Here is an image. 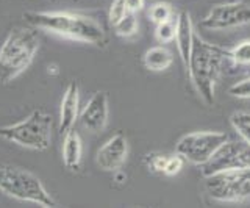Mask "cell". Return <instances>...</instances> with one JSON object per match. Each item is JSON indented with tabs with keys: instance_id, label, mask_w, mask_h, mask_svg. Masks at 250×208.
I'll use <instances>...</instances> for the list:
<instances>
[{
	"instance_id": "1",
	"label": "cell",
	"mask_w": 250,
	"mask_h": 208,
	"mask_svg": "<svg viewBox=\"0 0 250 208\" xmlns=\"http://www.w3.org/2000/svg\"><path fill=\"white\" fill-rule=\"evenodd\" d=\"M31 27L44 30L69 40L88 42L92 45H105V30L96 19L69 11H27L23 14Z\"/></svg>"
},
{
	"instance_id": "2",
	"label": "cell",
	"mask_w": 250,
	"mask_h": 208,
	"mask_svg": "<svg viewBox=\"0 0 250 208\" xmlns=\"http://www.w3.org/2000/svg\"><path fill=\"white\" fill-rule=\"evenodd\" d=\"M225 61H230L229 50L203 41L194 32L189 63L186 69L195 91L208 105L214 104V86Z\"/></svg>"
},
{
	"instance_id": "3",
	"label": "cell",
	"mask_w": 250,
	"mask_h": 208,
	"mask_svg": "<svg viewBox=\"0 0 250 208\" xmlns=\"http://www.w3.org/2000/svg\"><path fill=\"white\" fill-rule=\"evenodd\" d=\"M39 38L31 28H14L0 47V84H8L31 64Z\"/></svg>"
},
{
	"instance_id": "4",
	"label": "cell",
	"mask_w": 250,
	"mask_h": 208,
	"mask_svg": "<svg viewBox=\"0 0 250 208\" xmlns=\"http://www.w3.org/2000/svg\"><path fill=\"white\" fill-rule=\"evenodd\" d=\"M0 192L21 202L36 204L44 208L58 207L50 192L45 189L42 182L27 169L10 165L0 166Z\"/></svg>"
},
{
	"instance_id": "5",
	"label": "cell",
	"mask_w": 250,
	"mask_h": 208,
	"mask_svg": "<svg viewBox=\"0 0 250 208\" xmlns=\"http://www.w3.org/2000/svg\"><path fill=\"white\" fill-rule=\"evenodd\" d=\"M0 138L23 149L44 152L52 144V118L42 110H35L14 124L0 127Z\"/></svg>"
},
{
	"instance_id": "6",
	"label": "cell",
	"mask_w": 250,
	"mask_h": 208,
	"mask_svg": "<svg viewBox=\"0 0 250 208\" xmlns=\"http://www.w3.org/2000/svg\"><path fill=\"white\" fill-rule=\"evenodd\" d=\"M205 179L209 197L219 202H242L250 197V167L222 171Z\"/></svg>"
},
{
	"instance_id": "7",
	"label": "cell",
	"mask_w": 250,
	"mask_h": 208,
	"mask_svg": "<svg viewBox=\"0 0 250 208\" xmlns=\"http://www.w3.org/2000/svg\"><path fill=\"white\" fill-rule=\"evenodd\" d=\"M227 140L229 136L222 132H194L180 138L175 150L185 158V161L202 166Z\"/></svg>"
},
{
	"instance_id": "8",
	"label": "cell",
	"mask_w": 250,
	"mask_h": 208,
	"mask_svg": "<svg viewBox=\"0 0 250 208\" xmlns=\"http://www.w3.org/2000/svg\"><path fill=\"white\" fill-rule=\"evenodd\" d=\"M247 167H250V144L244 140H227L213 153V157L200 166L203 177Z\"/></svg>"
},
{
	"instance_id": "9",
	"label": "cell",
	"mask_w": 250,
	"mask_h": 208,
	"mask_svg": "<svg viewBox=\"0 0 250 208\" xmlns=\"http://www.w3.org/2000/svg\"><path fill=\"white\" fill-rule=\"evenodd\" d=\"M250 24V5L239 2H225L216 5L200 21L207 30H227Z\"/></svg>"
},
{
	"instance_id": "10",
	"label": "cell",
	"mask_w": 250,
	"mask_h": 208,
	"mask_svg": "<svg viewBox=\"0 0 250 208\" xmlns=\"http://www.w3.org/2000/svg\"><path fill=\"white\" fill-rule=\"evenodd\" d=\"M108 114H109L108 96L105 92H96L88 100V104L83 106L78 119H80L82 127L88 130V132L99 133L108 124Z\"/></svg>"
},
{
	"instance_id": "11",
	"label": "cell",
	"mask_w": 250,
	"mask_h": 208,
	"mask_svg": "<svg viewBox=\"0 0 250 208\" xmlns=\"http://www.w3.org/2000/svg\"><path fill=\"white\" fill-rule=\"evenodd\" d=\"M128 155V144L122 133H116L97 150V165L106 172H116L125 163Z\"/></svg>"
},
{
	"instance_id": "12",
	"label": "cell",
	"mask_w": 250,
	"mask_h": 208,
	"mask_svg": "<svg viewBox=\"0 0 250 208\" xmlns=\"http://www.w3.org/2000/svg\"><path fill=\"white\" fill-rule=\"evenodd\" d=\"M78 106H80V91L77 83H69L61 99L60 108V132L66 133L70 128H74L78 119Z\"/></svg>"
},
{
	"instance_id": "13",
	"label": "cell",
	"mask_w": 250,
	"mask_h": 208,
	"mask_svg": "<svg viewBox=\"0 0 250 208\" xmlns=\"http://www.w3.org/2000/svg\"><path fill=\"white\" fill-rule=\"evenodd\" d=\"M192 38H194V27L189 13L182 11L177 18V32H175V41H177V49L180 53L185 67L189 63V55H191V47H192Z\"/></svg>"
},
{
	"instance_id": "14",
	"label": "cell",
	"mask_w": 250,
	"mask_h": 208,
	"mask_svg": "<svg viewBox=\"0 0 250 208\" xmlns=\"http://www.w3.org/2000/svg\"><path fill=\"white\" fill-rule=\"evenodd\" d=\"M62 163L70 171H77L82 163L83 155V144L82 138L74 128H70L69 132L64 133V140H62Z\"/></svg>"
},
{
	"instance_id": "15",
	"label": "cell",
	"mask_w": 250,
	"mask_h": 208,
	"mask_svg": "<svg viewBox=\"0 0 250 208\" xmlns=\"http://www.w3.org/2000/svg\"><path fill=\"white\" fill-rule=\"evenodd\" d=\"M172 60H174L172 53L163 45H155V47H150L144 53V66L148 71L155 72L166 71L172 64Z\"/></svg>"
},
{
	"instance_id": "16",
	"label": "cell",
	"mask_w": 250,
	"mask_h": 208,
	"mask_svg": "<svg viewBox=\"0 0 250 208\" xmlns=\"http://www.w3.org/2000/svg\"><path fill=\"white\" fill-rule=\"evenodd\" d=\"M114 32L117 36L121 38H131L138 33V19H136V13L127 11L124 14V18L121 21H117L113 25Z\"/></svg>"
},
{
	"instance_id": "17",
	"label": "cell",
	"mask_w": 250,
	"mask_h": 208,
	"mask_svg": "<svg viewBox=\"0 0 250 208\" xmlns=\"http://www.w3.org/2000/svg\"><path fill=\"white\" fill-rule=\"evenodd\" d=\"M230 124L242 140L250 144V113L247 111L233 113L230 116Z\"/></svg>"
},
{
	"instance_id": "18",
	"label": "cell",
	"mask_w": 250,
	"mask_h": 208,
	"mask_svg": "<svg viewBox=\"0 0 250 208\" xmlns=\"http://www.w3.org/2000/svg\"><path fill=\"white\" fill-rule=\"evenodd\" d=\"M230 53V61L233 64L238 66H249L250 64V40L241 41L239 44H236L231 50H229Z\"/></svg>"
},
{
	"instance_id": "19",
	"label": "cell",
	"mask_w": 250,
	"mask_h": 208,
	"mask_svg": "<svg viewBox=\"0 0 250 208\" xmlns=\"http://www.w3.org/2000/svg\"><path fill=\"white\" fill-rule=\"evenodd\" d=\"M175 32H177V21H164L156 24L155 28V38L163 44H167L175 40Z\"/></svg>"
},
{
	"instance_id": "20",
	"label": "cell",
	"mask_w": 250,
	"mask_h": 208,
	"mask_svg": "<svg viewBox=\"0 0 250 208\" xmlns=\"http://www.w3.org/2000/svg\"><path fill=\"white\" fill-rule=\"evenodd\" d=\"M148 18L152 19L155 24H160V22L169 21L172 19V8L167 3H155L150 6V11H148Z\"/></svg>"
},
{
	"instance_id": "21",
	"label": "cell",
	"mask_w": 250,
	"mask_h": 208,
	"mask_svg": "<svg viewBox=\"0 0 250 208\" xmlns=\"http://www.w3.org/2000/svg\"><path fill=\"white\" fill-rule=\"evenodd\" d=\"M167 157L169 155H166V153H150V155L146 157V165L152 172L163 174L164 172V166H166V161H167Z\"/></svg>"
},
{
	"instance_id": "22",
	"label": "cell",
	"mask_w": 250,
	"mask_h": 208,
	"mask_svg": "<svg viewBox=\"0 0 250 208\" xmlns=\"http://www.w3.org/2000/svg\"><path fill=\"white\" fill-rule=\"evenodd\" d=\"M183 165H185V158L177 153V155H169L167 157V161H166V166H164V175H177L180 171L183 169Z\"/></svg>"
},
{
	"instance_id": "23",
	"label": "cell",
	"mask_w": 250,
	"mask_h": 208,
	"mask_svg": "<svg viewBox=\"0 0 250 208\" xmlns=\"http://www.w3.org/2000/svg\"><path fill=\"white\" fill-rule=\"evenodd\" d=\"M229 94L238 99H250V77L231 84L229 88Z\"/></svg>"
},
{
	"instance_id": "24",
	"label": "cell",
	"mask_w": 250,
	"mask_h": 208,
	"mask_svg": "<svg viewBox=\"0 0 250 208\" xmlns=\"http://www.w3.org/2000/svg\"><path fill=\"white\" fill-rule=\"evenodd\" d=\"M127 6H125L124 0H113L111 6H109V13H108V19L109 24L114 25L117 21H121L124 18V14L127 13Z\"/></svg>"
},
{
	"instance_id": "25",
	"label": "cell",
	"mask_w": 250,
	"mask_h": 208,
	"mask_svg": "<svg viewBox=\"0 0 250 208\" xmlns=\"http://www.w3.org/2000/svg\"><path fill=\"white\" fill-rule=\"evenodd\" d=\"M125 6H127V10L131 11V13H138L144 8L146 5V0H124Z\"/></svg>"
},
{
	"instance_id": "26",
	"label": "cell",
	"mask_w": 250,
	"mask_h": 208,
	"mask_svg": "<svg viewBox=\"0 0 250 208\" xmlns=\"http://www.w3.org/2000/svg\"><path fill=\"white\" fill-rule=\"evenodd\" d=\"M225 2H239V0H225Z\"/></svg>"
}]
</instances>
